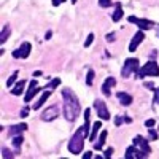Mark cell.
Returning a JSON list of instances; mask_svg holds the SVG:
<instances>
[{
  "instance_id": "1",
  "label": "cell",
  "mask_w": 159,
  "mask_h": 159,
  "mask_svg": "<svg viewBox=\"0 0 159 159\" xmlns=\"http://www.w3.org/2000/svg\"><path fill=\"white\" fill-rule=\"evenodd\" d=\"M62 107H64V116L69 123H73L78 119L80 113H81V103H80L76 94L70 89V88H65L62 89Z\"/></svg>"
},
{
  "instance_id": "2",
  "label": "cell",
  "mask_w": 159,
  "mask_h": 159,
  "mask_svg": "<svg viewBox=\"0 0 159 159\" xmlns=\"http://www.w3.org/2000/svg\"><path fill=\"white\" fill-rule=\"evenodd\" d=\"M88 137V134L84 132V129H83V126L81 127H78L76 129V132L70 137V140H69V151L72 153V154H75V156H78L80 153L83 151V147H84V139Z\"/></svg>"
},
{
  "instance_id": "3",
  "label": "cell",
  "mask_w": 159,
  "mask_h": 159,
  "mask_svg": "<svg viewBox=\"0 0 159 159\" xmlns=\"http://www.w3.org/2000/svg\"><path fill=\"white\" fill-rule=\"evenodd\" d=\"M147 76H154V78L159 76V65L156 61H148L143 67L139 69V72H137L139 80H145Z\"/></svg>"
},
{
  "instance_id": "4",
  "label": "cell",
  "mask_w": 159,
  "mask_h": 159,
  "mask_svg": "<svg viewBox=\"0 0 159 159\" xmlns=\"http://www.w3.org/2000/svg\"><path fill=\"white\" fill-rule=\"evenodd\" d=\"M139 59L137 57H129V59H126L124 61V64H123V67H121V76L123 78H129L130 75H137V72H139Z\"/></svg>"
},
{
  "instance_id": "5",
  "label": "cell",
  "mask_w": 159,
  "mask_h": 159,
  "mask_svg": "<svg viewBox=\"0 0 159 159\" xmlns=\"http://www.w3.org/2000/svg\"><path fill=\"white\" fill-rule=\"evenodd\" d=\"M30 52H32V43L24 42V43H21L19 48H16L15 51H13L11 54H13L15 59H27L30 56Z\"/></svg>"
},
{
  "instance_id": "6",
  "label": "cell",
  "mask_w": 159,
  "mask_h": 159,
  "mask_svg": "<svg viewBox=\"0 0 159 159\" xmlns=\"http://www.w3.org/2000/svg\"><path fill=\"white\" fill-rule=\"evenodd\" d=\"M59 115H61L59 105H51V107H48V108H45V110L42 111V116H40V118H42V121L49 123V121H54Z\"/></svg>"
},
{
  "instance_id": "7",
  "label": "cell",
  "mask_w": 159,
  "mask_h": 159,
  "mask_svg": "<svg viewBox=\"0 0 159 159\" xmlns=\"http://www.w3.org/2000/svg\"><path fill=\"white\" fill-rule=\"evenodd\" d=\"M94 108H96L97 116L102 119V121H108L110 119V111H108L107 105H105V102L102 99H96L94 100Z\"/></svg>"
},
{
  "instance_id": "8",
  "label": "cell",
  "mask_w": 159,
  "mask_h": 159,
  "mask_svg": "<svg viewBox=\"0 0 159 159\" xmlns=\"http://www.w3.org/2000/svg\"><path fill=\"white\" fill-rule=\"evenodd\" d=\"M127 21H129L130 24H135V25H139L140 30H150V29H153V25H154V22H153V21H150V19H147V18L129 16V18H127Z\"/></svg>"
},
{
  "instance_id": "9",
  "label": "cell",
  "mask_w": 159,
  "mask_h": 159,
  "mask_svg": "<svg viewBox=\"0 0 159 159\" xmlns=\"http://www.w3.org/2000/svg\"><path fill=\"white\" fill-rule=\"evenodd\" d=\"M134 145L142 151L143 157H148V156H150L151 148H150V145H148V140L145 139V137H142V135H135V137H134Z\"/></svg>"
},
{
  "instance_id": "10",
  "label": "cell",
  "mask_w": 159,
  "mask_h": 159,
  "mask_svg": "<svg viewBox=\"0 0 159 159\" xmlns=\"http://www.w3.org/2000/svg\"><path fill=\"white\" fill-rule=\"evenodd\" d=\"M42 89H45V88H38V83H37V80H35V78H34V80H30V83H29V89L25 91V96H24V102H25V103H29V102L35 97L37 92H40Z\"/></svg>"
},
{
  "instance_id": "11",
  "label": "cell",
  "mask_w": 159,
  "mask_h": 159,
  "mask_svg": "<svg viewBox=\"0 0 159 159\" xmlns=\"http://www.w3.org/2000/svg\"><path fill=\"white\" fill-rule=\"evenodd\" d=\"M143 38H145L143 30L135 32V34H134V37H132V40H130V43H129V51H130V52H134V51L139 48V45L143 42Z\"/></svg>"
},
{
  "instance_id": "12",
  "label": "cell",
  "mask_w": 159,
  "mask_h": 159,
  "mask_svg": "<svg viewBox=\"0 0 159 159\" xmlns=\"http://www.w3.org/2000/svg\"><path fill=\"white\" fill-rule=\"evenodd\" d=\"M115 84H116V78L108 76V78L103 81V84H102V94H103L105 97H110V96H111V88H113Z\"/></svg>"
},
{
  "instance_id": "13",
  "label": "cell",
  "mask_w": 159,
  "mask_h": 159,
  "mask_svg": "<svg viewBox=\"0 0 159 159\" xmlns=\"http://www.w3.org/2000/svg\"><path fill=\"white\" fill-rule=\"evenodd\" d=\"M124 157L126 159H132V157H135V159H142L143 157V154H142V151L135 147L134 143L130 145V147L126 150V154H124Z\"/></svg>"
},
{
  "instance_id": "14",
  "label": "cell",
  "mask_w": 159,
  "mask_h": 159,
  "mask_svg": "<svg viewBox=\"0 0 159 159\" xmlns=\"http://www.w3.org/2000/svg\"><path fill=\"white\" fill-rule=\"evenodd\" d=\"M116 97H118L119 103L124 105V107H129V105H130L132 102H134L132 96H130V94H127V92H124V91H118V92H116Z\"/></svg>"
},
{
  "instance_id": "15",
  "label": "cell",
  "mask_w": 159,
  "mask_h": 159,
  "mask_svg": "<svg viewBox=\"0 0 159 159\" xmlns=\"http://www.w3.org/2000/svg\"><path fill=\"white\" fill-rule=\"evenodd\" d=\"M24 130H27V124L25 123H21V124H15V126H11L8 129V135L13 139L15 135H21Z\"/></svg>"
},
{
  "instance_id": "16",
  "label": "cell",
  "mask_w": 159,
  "mask_h": 159,
  "mask_svg": "<svg viewBox=\"0 0 159 159\" xmlns=\"http://www.w3.org/2000/svg\"><path fill=\"white\" fill-rule=\"evenodd\" d=\"M107 137H108V130H102V132H100V135H99V139H96L97 142H94V148H96V151L103 150V145H105V142H107Z\"/></svg>"
},
{
  "instance_id": "17",
  "label": "cell",
  "mask_w": 159,
  "mask_h": 159,
  "mask_svg": "<svg viewBox=\"0 0 159 159\" xmlns=\"http://www.w3.org/2000/svg\"><path fill=\"white\" fill-rule=\"evenodd\" d=\"M121 18H123V7H121V3L118 2V3H115V11L111 15V21L113 22H119Z\"/></svg>"
},
{
  "instance_id": "18",
  "label": "cell",
  "mask_w": 159,
  "mask_h": 159,
  "mask_svg": "<svg viewBox=\"0 0 159 159\" xmlns=\"http://www.w3.org/2000/svg\"><path fill=\"white\" fill-rule=\"evenodd\" d=\"M22 142H24L22 134H21V135H15V137H13V140H11V143H13V148H15V153H16V154H19V153H21Z\"/></svg>"
},
{
  "instance_id": "19",
  "label": "cell",
  "mask_w": 159,
  "mask_h": 159,
  "mask_svg": "<svg viewBox=\"0 0 159 159\" xmlns=\"http://www.w3.org/2000/svg\"><path fill=\"white\" fill-rule=\"evenodd\" d=\"M49 96H51V89H48V91H45V92H43V94H42V97H40V99H38V102H35V105H34V107H32V108H34V110H38V108H40V107H42V105H43V103H45V102L48 100V97H49Z\"/></svg>"
},
{
  "instance_id": "20",
  "label": "cell",
  "mask_w": 159,
  "mask_h": 159,
  "mask_svg": "<svg viewBox=\"0 0 159 159\" xmlns=\"http://www.w3.org/2000/svg\"><path fill=\"white\" fill-rule=\"evenodd\" d=\"M100 127H102V123H100V121H96L94 124H92L91 134H89V140H91V142H96V135H97V132L100 130Z\"/></svg>"
},
{
  "instance_id": "21",
  "label": "cell",
  "mask_w": 159,
  "mask_h": 159,
  "mask_svg": "<svg viewBox=\"0 0 159 159\" xmlns=\"http://www.w3.org/2000/svg\"><path fill=\"white\" fill-rule=\"evenodd\" d=\"M10 35H11V29H10V25L8 24H5L3 27H2V34H0V43H5L7 40L10 38Z\"/></svg>"
},
{
  "instance_id": "22",
  "label": "cell",
  "mask_w": 159,
  "mask_h": 159,
  "mask_svg": "<svg viewBox=\"0 0 159 159\" xmlns=\"http://www.w3.org/2000/svg\"><path fill=\"white\" fill-rule=\"evenodd\" d=\"M24 86H25V81H24V80L18 81V83L15 84V88L11 89V94H13V96H21L22 92H24Z\"/></svg>"
},
{
  "instance_id": "23",
  "label": "cell",
  "mask_w": 159,
  "mask_h": 159,
  "mask_svg": "<svg viewBox=\"0 0 159 159\" xmlns=\"http://www.w3.org/2000/svg\"><path fill=\"white\" fill-rule=\"evenodd\" d=\"M18 76H19V70H15V72L11 73V76L7 80V88H11L13 84H15V81L18 80Z\"/></svg>"
},
{
  "instance_id": "24",
  "label": "cell",
  "mask_w": 159,
  "mask_h": 159,
  "mask_svg": "<svg viewBox=\"0 0 159 159\" xmlns=\"http://www.w3.org/2000/svg\"><path fill=\"white\" fill-rule=\"evenodd\" d=\"M94 76H96V72L92 70V69H89V70H88V75H86V84H88V86H92Z\"/></svg>"
},
{
  "instance_id": "25",
  "label": "cell",
  "mask_w": 159,
  "mask_h": 159,
  "mask_svg": "<svg viewBox=\"0 0 159 159\" xmlns=\"http://www.w3.org/2000/svg\"><path fill=\"white\" fill-rule=\"evenodd\" d=\"M16 156V153H11L7 147H2V157L3 159H11V157H15Z\"/></svg>"
},
{
  "instance_id": "26",
  "label": "cell",
  "mask_w": 159,
  "mask_h": 159,
  "mask_svg": "<svg viewBox=\"0 0 159 159\" xmlns=\"http://www.w3.org/2000/svg\"><path fill=\"white\" fill-rule=\"evenodd\" d=\"M61 84V78H52L51 81L45 86V89H52V88H57Z\"/></svg>"
},
{
  "instance_id": "27",
  "label": "cell",
  "mask_w": 159,
  "mask_h": 159,
  "mask_svg": "<svg viewBox=\"0 0 159 159\" xmlns=\"http://www.w3.org/2000/svg\"><path fill=\"white\" fill-rule=\"evenodd\" d=\"M92 42H94V34H89V35L86 37V42H84V48H89Z\"/></svg>"
},
{
  "instance_id": "28",
  "label": "cell",
  "mask_w": 159,
  "mask_h": 159,
  "mask_svg": "<svg viewBox=\"0 0 159 159\" xmlns=\"http://www.w3.org/2000/svg\"><path fill=\"white\" fill-rule=\"evenodd\" d=\"M111 3H113L111 0H99V7L100 8H108Z\"/></svg>"
},
{
  "instance_id": "29",
  "label": "cell",
  "mask_w": 159,
  "mask_h": 159,
  "mask_svg": "<svg viewBox=\"0 0 159 159\" xmlns=\"http://www.w3.org/2000/svg\"><path fill=\"white\" fill-rule=\"evenodd\" d=\"M148 134L151 140H157V132L154 130V127H148Z\"/></svg>"
},
{
  "instance_id": "30",
  "label": "cell",
  "mask_w": 159,
  "mask_h": 159,
  "mask_svg": "<svg viewBox=\"0 0 159 159\" xmlns=\"http://www.w3.org/2000/svg\"><path fill=\"white\" fill-rule=\"evenodd\" d=\"M115 37H116V34H115V32H110V34H107V35H105V40H107L108 43H113L115 40H116Z\"/></svg>"
},
{
  "instance_id": "31",
  "label": "cell",
  "mask_w": 159,
  "mask_h": 159,
  "mask_svg": "<svg viewBox=\"0 0 159 159\" xmlns=\"http://www.w3.org/2000/svg\"><path fill=\"white\" fill-rule=\"evenodd\" d=\"M123 123H126V118H124V116H116V118H115V124H116L118 127L121 126Z\"/></svg>"
},
{
  "instance_id": "32",
  "label": "cell",
  "mask_w": 159,
  "mask_h": 159,
  "mask_svg": "<svg viewBox=\"0 0 159 159\" xmlns=\"http://www.w3.org/2000/svg\"><path fill=\"white\" fill-rule=\"evenodd\" d=\"M153 92H154V99H153V102H154L156 105H159V88H154Z\"/></svg>"
},
{
  "instance_id": "33",
  "label": "cell",
  "mask_w": 159,
  "mask_h": 159,
  "mask_svg": "<svg viewBox=\"0 0 159 159\" xmlns=\"http://www.w3.org/2000/svg\"><path fill=\"white\" fill-rule=\"evenodd\" d=\"M29 110H30L29 107H24V108L21 110V113H19V116H21V118H27V116H29Z\"/></svg>"
},
{
  "instance_id": "34",
  "label": "cell",
  "mask_w": 159,
  "mask_h": 159,
  "mask_svg": "<svg viewBox=\"0 0 159 159\" xmlns=\"http://www.w3.org/2000/svg\"><path fill=\"white\" fill-rule=\"evenodd\" d=\"M111 156H113V148L108 147L107 150H105V153H103V157H107V159H108V157H111Z\"/></svg>"
},
{
  "instance_id": "35",
  "label": "cell",
  "mask_w": 159,
  "mask_h": 159,
  "mask_svg": "<svg viewBox=\"0 0 159 159\" xmlns=\"http://www.w3.org/2000/svg\"><path fill=\"white\" fill-rule=\"evenodd\" d=\"M156 124V119H147V121H145V126L147 127H153Z\"/></svg>"
},
{
  "instance_id": "36",
  "label": "cell",
  "mask_w": 159,
  "mask_h": 159,
  "mask_svg": "<svg viewBox=\"0 0 159 159\" xmlns=\"http://www.w3.org/2000/svg\"><path fill=\"white\" fill-rule=\"evenodd\" d=\"M143 86H145V88H148V89H151V91L154 89V84H153L151 81H145V83H143Z\"/></svg>"
},
{
  "instance_id": "37",
  "label": "cell",
  "mask_w": 159,
  "mask_h": 159,
  "mask_svg": "<svg viewBox=\"0 0 159 159\" xmlns=\"http://www.w3.org/2000/svg\"><path fill=\"white\" fill-rule=\"evenodd\" d=\"M65 0H52V5L54 7H57V5H61V3H64Z\"/></svg>"
},
{
  "instance_id": "38",
  "label": "cell",
  "mask_w": 159,
  "mask_h": 159,
  "mask_svg": "<svg viewBox=\"0 0 159 159\" xmlns=\"http://www.w3.org/2000/svg\"><path fill=\"white\" fill-rule=\"evenodd\" d=\"M89 157H92V153H91V151H86V153L83 154V159H89Z\"/></svg>"
},
{
  "instance_id": "39",
  "label": "cell",
  "mask_w": 159,
  "mask_h": 159,
  "mask_svg": "<svg viewBox=\"0 0 159 159\" xmlns=\"http://www.w3.org/2000/svg\"><path fill=\"white\" fill-rule=\"evenodd\" d=\"M51 35H52V32H51V30H48V32H46V35H45V40H49V38H51Z\"/></svg>"
},
{
  "instance_id": "40",
  "label": "cell",
  "mask_w": 159,
  "mask_h": 159,
  "mask_svg": "<svg viewBox=\"0 0 159 159\" xmlns=\"http://www.w3.org/2000/svg\"><path fill=\"white\" fill-rule=\"evenodd\" d=\"M34 76H35V78H38V76H42V72H40V70H37V72L34 73Z\"/></svg>"
},
{
  "instance_id": "41",
  "label": "cell",
  "mask_w": 159,
  "mask_h": 159,
  "mask_svg": "<svg viewBox=\"0 0 159 159\" xmlns=\"http://www.w3.org/2000/svg\"><path fill=\"white\" fill-rule=\"evenodd\" d=\"M70 2H72V3H73V5H75V3H76V2H78V0H70Z\"/></svg>"
}]
</instances>
